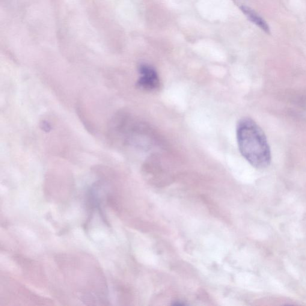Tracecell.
<instances>
[{"label":"cell","instance_id":"4","mask_svg":"<svg viewBox=\"0 0 306 306\" xmlns=\"http://www.w3.org/2000/svg\"><path fill=\"white\" fill-rule=\"evenodd\" d=\"M43 127V129L44 131L49 132L50 131V129H51V126H50L49 123L46 122V121H44L43 122V125L41 126Z\"/></svg>","mask_w":306,"mask_h":306},{"label":"cell","instance_id":"2","mask_svg":"<svg viewBox=\"0 0 306 306\" xmlns=\"http://www.w3.org/2000/svg\"><path fill=\"white\" fill-rule=\"evenodd\" d=\"M139 73L137 82L139 88L144 91H153L159 88V77L153 67L149 65H141L139 68Z\"/></svg>","mask_w":306,"mask_h":306},{"label":"cell","instance_id":"3","mask_svg":"<svg viewBox=\"0 0 306 306\" xmlns=\"http://www.w3.org/2000/svg\"><path fill=\"white\" fill-rule=\"evenodd\" d=\"M240 9L252 23L258 26L261 29H262L266 33H270V29L269 25L255 11L246 6L240 7Z\"/></svg>","mask_w":306,"mask_h":306},{"label":"cell","instance_id":"1","mask_svg":"<svg viewBox=\"0 0 306 306\" xmlns=\"http://www.w3.org/2000/svg\"><path fill=\"white\" fill-rule=\"evenodd\" d=\"M237 144L240 153L254 168L264 169L271 162V152L265 133L250 118H243L237 123Z\"/></svg>","mask_w":306,"mask_h":306}]
</instances>
